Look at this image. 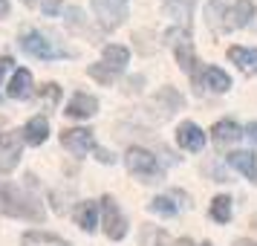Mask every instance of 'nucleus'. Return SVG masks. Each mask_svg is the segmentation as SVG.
Wrapping results in <instances>:
<instances>
[{
	"mask_svg": "<svg viewBox=\"0 0 257 246\" xmlns=\"http://www.w3.org/2000/svg\"><path fill=\"white\" fill-rule=\"evenodd\" d=\"M0 211H6L9 217H26V220H44V206L35 197L24 194L21 188L0 183Z\"/></svg>",
	"mask_w": 257,
	"mask_h": 246,
	"instance_id": "nucleus-1",
	"label": "nucleus"
},
{
	"mask_svg": "<svg viewBox=\"0 0 257 246\" xmlns=\"http://www.w3.org/2000/svg\"><path fill=\"white\" fill-rule=\"evenodd\" d=\"M124 162H127V171L133 177H139L142 183H153L156 177H159V162H156V156L151 151H145V148H130L127 156H124Z\"/></svg>",
	"mask_w": 257,
	"mask_h": 246,
	"instance_id": "nucleus-2",
	"label": "nucleus"
},
{
	"mask_svg": "<svg viewBox=\"0 0 257 246\" xmlns=\"http://www.w3.org/2000/svg\"><path fill=\"white\" fill-rule=\"evenodd\" d=\"M21 153H24V133H18V130L0 133V174H9L18 168Z\"/></svg>",
	"mask_w": 257,
	"mask_h": 246,
	"instance_id": "nucleus-3",
	"label": "nucleus"
},
{
	"mask_svg": "<svg viewBox=\"0 0 257 246\" xmlns=\"http://www.w3.org/2000/svg\"><path fill=\"white\" fill-rule=\"evenodd\" d=\"M21 47H24L29 55H35V58H41V61H52V58H64V55H70V52H64V49L52 47V41H49L44 32H38V29L26 32V35L21 38Z\"/></svg>",
	"mask_w": 257,
	"mask_h": 246,
	"instance_id": "nucleus-4",
	"label": "nucleus"
},
{
	"mask_svg": "<svg viewBox=\"0 0 257 246\" xmlns=\"http://www.w3.org/2000/svg\"><path fill=\"white\" fill-rule=\"evenodd\" d=\"M93 9L104 29H116L127 18V0H93Z\"/></svg>",
	"mask_w": 257,
	"mask_h": 246,
	"instance_id": "nucleus-5",
	"label": "nucleus"
},
{
	"mask_svg": "<svg viewBox=\"0 0 257 246\" xmlns=\"http://www.w3.org/2000/svg\"><path fill=\"white\" fill-rule=\"evenodd\" d=\"M101 211H104V234L110 240H121L124 234H127V220H124V214L118 211L116 200L110 197H101Z\"/></svg>",
	"mask_w": 257,
	"mask_h": 246,
	"instance_id": "nucleus-6",
	"label": "nucleus"
},
{
	"mask_svg": "<svg viewBox=\"0 0 257 246\" xmlns=\"http://www.w3.org/2000/svg\"><path fill=\"white\" fill-rule=\"evenodd\" d=\"M61 145L67 148L75 156H84L87 151H95V142H93V130L87 128H67L61 133Z\"/></svg>",
	"mask_w": 257,
	"mask_h": 246,
	"instance_id": "nucleus-7",
	"label": "nucleus"
},
{
	"mask_svg": "<svg viewBox=\"0 0 257 246\" xmlns=\"http://www.w3.org/2000/svg\"><path fill=\"white\" fill-rule=\"evenodd\" d=\"M176 142H179V148H185V151H202L205 133H202L194 122H182V125L176 128Z\"/></svg>",
	"mask_w": 257,
	"mask_h": 246,
	"instance_id": "nucleus-8",
	"label": "nucleus"
},
{
	"mask_svg": "<svg viewBox=\"0 0 257 246\" xmlns=\"http://www.w3.org/2000/svg\"><path fill=\"white\" fill-rule=\"evenodd\" d=\"M251 18H254V3L251 0H237L225 15V29H243V26H248Z\"/></svg>",
	"mask_w": 257,
	"mask_h": 246,
	"instance_id": "nucleus-9",
	"label": "nucleus"
},
{
	"mask_svg": "<svg viewBox=\"0 0 257 246\" xmlns=\"http://www.w3.org/2000/svg\"><path fill=\"white\" fill-rule=\"evenodd\" d=\"M98 110V102H95L93 96H87V93H75L70 99V105H67V116L70 119H90Z\"/></svg>",
	"mask_w": 257,
	"mask_h": 246,
	"instance_id": "nucleus-10",
	"label": "nucleus"
},
{
	"mask_svg": "<svg viewBox=\"0 0 257 246\" xmlns=\"http://www.w3.org/2000/svg\"><path fill=\"white\" fill-rule=\"evenodd\" d=\"M240 136H243V133H240V128L234 125L231 119H222V122H217V125L211 128V139H214L217 148H228V145H234Z\"/></svg>",
	"mask_w": 257,
	"mask_h": 246,
	"instance_id": "nucleus-11",
	"label": "nucleus"
},
{
	"mask_svg": "<svg viewBox=\"0 0 257 246\" xmlns=\"http://www.w3.org/2000/svg\"><path fill=\"white\" fill-rule=\"evenodd\" d=\"M205 87L214 90V93H225V90L231 87V78H228L220 67H208V70L202 72V81H199V96L205 93Z\"/></svg>",
	"mask_w": 257,
	"mask_h": 246,
	"instance_id": "nucleus-12",
	"label": "nucleus"
},
{
	"mask_svg": "<svg viewBox=\"0 0 257 246\" xmlns=\"http://www.w3.org/2000/svg\"><path fill=\"white\" fill-rule=\"evenodd\" d=\"M24 133V142H29V145H44L49 136V122L47 116H32L29 122H26V128L21 130Z\"/></svg>",
	"mask_w": 257,
	"mask_h": 246,
	"instance_id": "nucleus-13",
	"label": "nucleus"
},
{
	"mask_svg": "<svg viewBox=\"0 0 257 246\" xmlns=\"http://www.w3.org/2000/svg\"><path fill=\"white\" fill-rule=\"evenodd\" d=\"M6 96L9 99H29L32 96V72L29 70H18L9 78V87H6Z\"/></svg>",
	"mask_w": 257,
	"mask_h": 246,
	"instance_id": "nucleus-14",
	"label": "nucleus"
},
{
	"mask_svg": "<svg viewBox=\"0 0 257 246\" xmlns=\"http://www.w3.org/2000/svg\"><path fill=\"white\" fill-rule=\"evenodd\" d=\"M228 159V165L231 168H237L240 174H245L251 183H257V159H254V153H248V151H234L225 156Z\"/></svg>",
	"mask_w": 257,
	"mask_h": 246,
	"instance_id": "nucleus-15",
	"label": "nucleus"
},
{
	"mask_svg": "<svg viewBox=\"0 0 257 246\" xmlns=\"http://www.w3.org/2000/svg\"><path fill=\"white\" fill-rule=\"evenodd\" d=\"M228 0H211L205 6V18H208V26L214 32H222L225 29V15H228Z\"/></svg>",
	"mask_w": 257,
	"mask_h": 246,
	"instance_id": "nucleus-16",
	"label": "nucleus"
},
{
	"mask_svg": "<svg viewBox=\"0 0 257 246\" xmlns=\"http://www.w3.org/2000/svg\"><path fill=\"white\" fill-rule=\"evenodd\" d=\"M228 58H231L243 72H248V75H257V52H254V49L231 47V49H228Z\"/></svg>",
	"mask_w": 257,
	"mask_h": 246,
	"instance_id": "nucleus-17",
	"label": "nucleus"
},
{
	"mask_svg": "<svg viewBox=\"0 0 257 246\" xmlns=\"http://www.w3.org/2000/svg\"><path fill=\"white\" fill-rule=\"evenodd\" d=\"M75 223L81 226L84 232H93L95 223H98V206L90 203V200H87V203H78V206H75Z\"/></svg>",
	"mask_w": 257,
	"mask_h": 246,
	"instance_id": "nucleus-18",
	"label": "nucleus"
},
{
	"mask_svg": "<svg viewBox=\"0 0 257 246\" xmlns=\"http://www.w3.org/2000/svg\"><path fill=\"white\" fill-rule=\"evenodd\" d=\"M21 243L24 246H70L64 237H58L52 232H26L21 237Z\"/></svg>",
	"mask_w": 257,
	"mask_h": 246,
	"instance_id": "nucleus-19",
	"label": "nucleus"
},
{
	"mask_svg": "<svg viewBox=\"0 0 257 246\" xmlns=\"http://www.w3.org/2000/svg\"><path fill=\"white\" fill-rule=\"evenodd\" d=\"M127 58L130 52L124 47H118V44H110V47H104V64L110 67L113 72H121L124 67H127Z\"/></svg>",
	"mask_w": 257,
	"mask_h": 246,
	"instance_id": "nucleus-20",
	"label": "nucleus"
},
{
	"mask_svg": "<svg viewBox=\"0 0 257 246\" xmlns=\"http://www.w3.org/2000/svg\"><path fill=\"white\" fill-rule=\"evenodd\" d=\"M165 12L171 15L174 21L185 24L191 21V12H194V0H165Z\"/></svg>",
	"mask_w": 257,
	"mask_h": 246,
	"instance_id": "nucleus-21",
	"label": "nucleus"
},
{
	"mask_svg": "<svg viewBox=\"0 0 257 246\" xmlns=\"http://www.w3.org/2000/svg\"><path fill=\"white\" fill-rule=\"evenodd\" d=\"M156 105H162V116H171L174 110L182 107V96L176 93L174 87H162V90L156 93Z\"/></svg>",
	"mask_w": 257,
	"mask_h": 246,
	"instance_id": "nucleus-22",
	"label": "nucleus"
},
{
	"mask_svg": "<svg viewBox=\"0 0 257 246\" xmlns=\"http://www.w3.org/2000/svg\"><path fill=\"white\" fill-rule=\"evenodd\" d=\"M211 217L217 223H228L231 220V197L228 194H217L211 203Z\"/></svg>",
	"mask_w": 257,
	"mask_h": 246,
	"instance_id": "nucleus-23",
	"label": "nucleus"
},
{
	"mask_svg": "<svg viewBox=\"0 0 257 246\" xmlns=\"http://www.w3.org/2000/svg\"><path fill=\"white\" fill-rule=\"evenodd\" d=\"M87 72H90V75H93L98 84H104V87H110V84H113V78H116V72L110 70L107 64H93Z\"/></svg>",
	"mask_w": 257,
	"mask_h": 246,
	"instance_id": "nucleus-24",
	"label": "nucleus"
},
{
	"mask_svg": "<svg viewBox=\"0 0 257 246\" xmlns=\"http://www.w3.org/2000/svg\"><path fill=\"white\" fill-rule=\"evenodd\" d=\"M148 209H151L153 214H165V217H174V214H176V206L168 197H153Z\"/></svg>",
	"mask_w": 257,
	"mask_h": 246,
	"instance_id": "nucleus-25",
	"label": "nucleus"
},
{
	"mask_svg": "<svg viewBox=\"0 0 257 246\" xmlns=\"http://www.w3.org/2000/svg\"><path fill=\"white\" fill-rule=\"evenodd\" d=\"M41 96L47 99L49 105H55V102H58V96H61V87H58V84H44V90H41Z\"/></svg>",
	"mask_w": 257,
	"mask_h": 246,
	"instance_id": "nucleus-26",
	"label": "nucleus"
},
{
	"mask_svg": "<svg viewBox=\"0 0 257 246\" xmlns=\"http://www.w3.org/2000/svg\"><path fill=\"white\" fill-rule=\"evenodd\" d=\"M41 9L47 15H58L61 12V0H41Z\"/></svg>",
	"mask_w": 257,
	"mask_h": 246,
	"instance_id": "nucleus-27",
	"label": "nucleus"
},
{
	"mask_svg": "<svg viewBox=\"0 0 257 246\" xmlns=\"http://www.w3.org/2000/svg\"><path fill=\"white\" fill-rule=\"evenodd\" d=\"M95 156H98V162H104V165H110V162H113V153L101 151V148H95Z\"/></svg>",
	"mask_w": 257,
	"mask_h": 246,
	"instance_id": "nucleus-28",
	"label": "nucleus"
},
{
	"mask_svg": "<svg viewBox=\"0 0 257 246\" xmlns=\"http://www.w3.org/2000/svg\"><path fill=\"white\" fill-rule=\"evenodd\" d=\"M6 70H12V58H9V55H3V58H0V78L6 75Z\"/></svg>",
	"mask_w": 257,
	"mask_h": 246,
	"instance_id": "nucleus-29",
	"label": "nucleus"
},
{
	"mask_svg": "<svg viewBox=\"0 0 257 246\" xmlns=\"http://www.w3.org/2000/svg\"><path fill=\"white\" fill-rule=\"evenodd\" d=\"M156 246H174V240H171L165 232H156Z\"/></svg>",
	"mask_w": 257,
	"mask_h": 246,
	"instance_id": "nucleus-30",
	"label": "nucleus"
},
{
	"mask_svg": "<svg viewBox=\"0 0 257 246\" xmlns=\"http://www.w3.org/2000/svg\"><path fill=\"white\" fill-rule=\"evenodd\" d=\"M245 133H248V139H251V142L257 145V122H251V125L245 128Z\"/></svg>",
	"mask_w": 257,
	"mask_h": 246,
	"instance_id": "nucleus-31",
	"label": "nucleus"
},
{
	"mask_svg": "<svg viewBox=\"0 0 257 246\" xmlns=\"http://www.w3.org/2000/svg\"><path fill=\"white\" fill-rule=\"evenodd\" d=\"M9 15V0H0V18H6Z\"/></svg>",
	"mask_w": 257,
	"mask_h": 246,
	"instance_id": "nucleus-32",
	"label": "nucleus"
},
{
	"mask_svg": "<svg viewBox=\"0 0 257 246\" xmlns=\"http://www.w3.org/2000/svg\"><path fill=\"white\" fill-rule=\"evenodd\" d=\"M234 246H257L254 240H248V237H240V240H234Z\"/></svg>",
	"mask_w": 257,
	"mask_h": 246,
	"instance_id": "nucleus-33",
	"label": "nucleus"
},
{
	"mask_svg": "<svg viewBox=\"0 0 257 246\" xmlns=\"http://www.w3.org/2000/svg\"><path fill=\"white\" fill-rule=\"evenodd\" d=\"M24 3H29V6H32V3H35V0H24Z\"/></svg>",
	"mask_w": 257,
	"mask_h": 246,
	"instance_id": "nucleus-34",
	"label": "nucleus"
},
{
	"mask_svg": "<svg viewBox=\"0 0 257 246\" xmlns=\"http://www.w3.org/2000/svg\"><path fill=\"white\" fill-rule=\"evenodd\" d=\"M202 246H211V243H202Z\"/></svg>",
	"mask_w": 257,
	"mask_h": 246,
	"instance_id": "nucleus-35",
	"label": "nucleus"
}]
</instances>
